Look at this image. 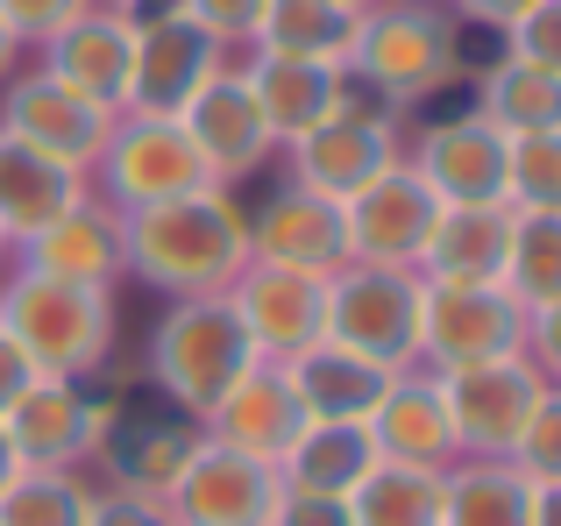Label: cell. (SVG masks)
<instances>
[{"instance_id": "1", "label": "cell", "mask_w": 561, "mask_h": 526, "mask_svg": "<svg viewBox=\"0 0 561 526\" xmlns=\"http://www.w3.org/2000/svg\"><path fill=\"white\" fill-rule=\"evenodd\" d=\"M249 271V207L234 185H199L164 207L122 214V277L157 299H220Z\"/></svg>"}, {"instance_id": "2", "label": "cell", "mask_w": 561, "mask_h": 526, "mask_svg": "<svg viewBox=\"0 0 561 526\" xmlns=\"http://www.w3.org/2000/svg\"><path fill=\"white\" fill-rule=\"evenodd\" d=\"M0 328L36 363V377H100L122 342V306L107 285H65L28 263H8L0 271Z\"/></svg>"}, {"instance_id": "3", "label": "cell", "mask_w": 561, "mask_h": 526, "mask_svg": "<svg viewBox=\"0 0 561 526\" xmlns=\"http://www.w3.org/2000/svg\"><path fill=\"white\" fill-rule=\"evenodd\" d=\"M348 85L383 107H426L462 85V22L440 0H370L348 50Z\"/></svg>"}, {"instance_id": "4", "label": "cell", "mask_w": 561, "mask_h": 526, "mask_svg": "<svg viewBox=\"0 0 561 526\" xmlns=\"http://www.w3.org/2000/svg\"><path fill=\"white\" fill-rule=\"evenodd\" d=\"M256 363L263 356H256V342H249L242 313H234L228 291H220V299H171L164 313H157L150 363H142V370H150L157 399H171V413L206 420Z\"/></svg>"}, {"instance_id": "5", "label": "cell", "mask_w": 561, "mask_h": 526, "mask_svg": "<svg viewBox=\"0 0 561 526\" xmlns=\"http://www.w3.org/2000/svg\"><path fill=\"white\" fill-rule=\"evenodd\" d=\"M420 313L426 277L412 263H342L328 277V342L377 370H420Z\"/></svg>"}, {"instance_id": "6", "label": "cell", "mask_w": 561, "mask_h": 526, "mask_svg": "<svg viewBox=\"0 0 561 526\" xmlns=\"http://www.w3.org/2000/svg\"><path fill=\"white\" fill-rule=\"evenodd\" d=\"M114 405H122V377H107L100 391L93 377H36L0 420L14 434L22 470H85L107 448Z\"/></svg>"}, {"instance_id": "7", "label": "cell", "mask_w": 561, "mask_h": 526, "mask_svg": "<svg viewBox=\"0 0 561 526\" xmlns=\"http://www.w3.org/2000/svg\"><path fill=\"white\" fill-rule=\"evenodd\" d=\"M277 157H285L291 185H306V193H320V199H348V193H363L383 164L405 157V128H398V107H383V100L348 85L342 114H328L320 128H306V136L285 142Z\"/></svg>"}, {"instance_id": "8", "label": "cell", "mask_w": 561, "mask_h": 526, "mask_svg": "<svg viewBox=\"0 0 561 526\" xmlns=\"http://www.w3.org/2000/svg\"><path fill=\"white\" fill-rule=\"evenodd\" d=\"M100 199L114 214H136V207H164V199H185L199 185H214L206 157L192 150V136L164 114H114V136L93 164Z\"/></svg>"}, {"instance_id": "9", "label": "cell", "mask_w": 561, "mask_h": 526, "mask_svg": "<svg viewBox=\"0 0 561 526\" xmlns=\"http://www.w3.org/2000/svg\"><path fill=\"white\" fill-rule=\"evenodd\" d=\"M526 356V306L505 285H426L420 370H469V363Z\"/></svg>"}, {"instance_id": "10", "label": "cell", "mask_w": 561, "mask_h": 526, "mask_svg": "<svg viewBox=\"0 0 561 526\" xmlns=\"http://www.w3.org/2000/svg\"><path fill=\"white\" fill-rule=\"evenodd\" d=\"M405 164L434 185L440 207H505V164H512V136L491 114L462 107L426 122L405 142Z\"/></svg>"}, {"instance_id": "11", "label": "cell", "mask_w": 561, "mask_h": 526, "mask_svg": "<svg viewBox=\"0 0 561 526\" xmlns=\"http://www.w3.org/2000/svg\"><path fill=\"white\" fill-rule=\"evenodd\" d=\"M0 136H14V142H28V150H43V157H57V164L93 179L100 150L114 136V114L93 107L85 93H71V85H57L43 65H28L0 85Z\"/></svg>"}, {"instance_id": "12", "label": "cell", "mask_w": 561, "mask_h": 526, "mask_svg": "<svg viewBox=\"0 0 561 526\" xmlns=\"http://www.w3.org/2000/svg\"><path fill=\"white\" fill-rule=\"evenodd\" d=\"M179 128L192 136V150L206 157L214 185H242V179H256V171L277 157V136H271V122H263L256 93H249L242 57H228V65L185 100Z\"/></svg>"}, {"instance_id": "13", "label": "cell", "mask_w": 561, "mask_h": 526, "mask_svg": "<svg viewBox=\"0 0 561 526\" xmlns=\"http://www.w3.org/2000/svg\"><path fill=\"white\" fill-rule=\"evenodd\" d=\"M220 65H228V50H220L192 14H179V8L136 14V79H128V114H164V122H179L185 100L199 93Z\"/></svg>"}, {"instance_id": "14", "label": "cell", "mask_w": 561, "mask_h": 526, "mask_svg": "<svg viewBox=\"0 0 561 526\" xmlns=\"http://www.w3.org/2000/svg\"><path fill=\"white\" fill-rule=\"evenodd\" d=\"M277 499H285V477L277 462H256L242 448H220L199 434L185 477L171 484V519L179 526H271Z\"/></svg>"}, {"instance_id": "15", "label": "cell", "mask_w": 561, "mask_h": 526, "mask_svg": "<svg viewBox=\"0 0 561 526\" xmlns=\"http://www.w3.org/2000/svg\"><path fill=\"white\" fill-rule=\"evenodd\" d=\"M540 385H548V377H540L526 356L469 363V370H440V391H448L455 434H462V456H477V462H512V442L526 434V413H534Z\"/></svg>"}, {"instance_id": "16", "label": "cell", "mask_w": 561, "mask_h": 526, "mask_svg": "<svg viewBox=\"0 0 561 526\" xmlns=\"http://www.w3.org/2000/svg\"><path fill=\"white\" fill-rule=\"evenodd\" d=\"M228 306L242 313L249 342H256L263 363H291L313 342H328V277L285 271V263H256L228 285Z\"/></svg>"}, {"instance_id": "17", "label": "cell", "mask_w": 561, "mask_h": 526, "mask_svg": "<svg viewBox=\"0 0 561 526\" xmlns=\"http://www.w3.org/2000/svg\"><path fill=\"white\" fill-rule=\"evenodd\" d=\"M36 65L50 71L57 85L85 93L93 107L128 114V79H136V14L122 8H85L57 28L50 43H36Z\"/></svg>"}, {"instance_id": "18", "label": "cell", "mask_w": 561, "mask_h": 526, "mask_svg": "<svg viewBox=\"0 0 561 526\" xmlns=\"http://www.w3.org/2000/svg\"><path fill=\"white\" fill-rule=\"evenodd\" d=\"M192 448H199V420L142 405V391L122 377V405H114L107 448H100V470H107V484H114V491H142V499H171V484L185 477Z\"/></svg>"}, {"instance_id": "19", "label": "cell", "mask_w": 561, "mask_h": 526, "mask_svg": "<svg viewBox=\"0 0 561 526\" xmlns=\"http://www.w3.org/2000/svg\"><path fill=\"white\" fill-rule=\"evenodd\" d=\"M434 214H440L434 185L398 157V164H383L363 193L342 199L348 256L356 263H420V242H426V228H434Z\"/></svg>"}, {"instance_id": "20", "label": "cell", "mask_w": 561, "mask_h": 526, "mask_svg": "<svg viewBox=\"0 0 561 526\" xmlns=\"http://www.w3.org/2000/svg\"><path fill=\"white\" fill-rule=\"evenodd\" d=\"M249 256L256 263H285V271L306 277H334L348 256V221H342V199H320L306 185H277L256 214H249Z\"/></svg>"}, {"instance_id": "21", "label": "cell", "mask_w": 561, "mask_h": 526, "mask_svg": "<svg viewBox=\"0 0 561 526\" xmlns=\"http://www.w3.org/2000/svg\"><path fill=\"white\" fill-rule=\"evenodd\" d=\"M363 427L377 442V462H405V470H455L462 462V434H455L448 391L434 370H398Z\"/></svg>"}, {"instance_id": "22", "label": "cell", "mask_w": 561, "mask_h": 526, "mask_svg": "<svg viewBox=\"0 0 561 526\" xmlns=\"http://www.w3.org/2000/svg\"><path fill=\"white\" fill-rule=\"evenodd\" d=\"M299 427H306V405H299V391H291L285 363H256V370L199 420L206 442L242 448V456H256V462H285V448L299 442Z\"/></svg>"}, {"instance_id": "23", "label": "cell", "mask_w": 561, "mask_h": 526, "mask_svg": "<svg viewBox=\"0 0 561 526\" xmlns=\"http://www.w3.org/2000/svg\"><path fill=\"white\" fill-rule=\"evenodd\" d=\"M85 199H93V179H85V171H71V164H57V157L28 150V142L0 136V236H8V250L36 242L43 228L65 221Z\"/></svg>"}, {"instance_id": "24", "label": "cell", "mask_w": 561, "mask_h": 526, "mask_svg": "<svg viewBox=\"0 0 561 526\" xmlns=\"http://www.w3.org/2000/svg\"><path fill=\"white\" fill-rule=\"evenodd\" d=\"M512 207H440L412 271L426 285H505Z\"/></svg>"}, {"instance_id": "25", "label": "cell", "mask_w": 561, "mask_h": 526, "mask_svg": "<svg viewBox=\"0 0 561 526\" xmlns=\"http://www.w3.org/2000/svg\"><path fill=\"white\" fill-rule=\"evenodd\" d=\"M14 263H28V271L43 277H65V285H122V214L107 207V199H85V207H71L65 221H50L36 242H22Z\"/></svg>"}, {"instance_id": "26", "label": "cell", "mask_w": 561, "mask_h": 526, "mask_svg": "<svg viewBox=\"0 0 561 526\" xmlns=\"http://www.w3.org/2000/svg\"><path fill=\"white\" fill-rule=\"evenodd\" d=\"M242 71H249V93H256L277 150L299 142L306 128H320L328 114H342V100H348V71H334V65H299V57H256L249 50Z\"/></svg>"}, {"instance_id": "27", "label": "cell", "mask_w": 561, "mask_h": 526, "mask_svg": "<svg viewBox=\"0 0 561 526\" xmlns=\"http://www.w3.org/2000/svg\"><path fill=\"white\" fill-rule=\"evenodd\" d=\"M356 28H363V8H348V0H263L249 50H256V57H299V65L348 71Z\"/></svg>"}, {"instance_id": "28", "label": "cell", "mask_w": 561, "mask_h": 526, "mask_svg": "<svg viewBox=\"0 0 561 526\" xmlns=\"http://www.w3.org/2000/svg\"><path fill=\"white\" fill-rule=\"evenodd\" d=\"M370 470H377V442L363 420H306L299 442L277 462L285 491H320V499H348Z\"/></svg>"}, {"instance_id": "29", "label": "cell", "mask_w": 561, "mask_h": 526, "mask_svg": "<svg viewBox=\"0 0 561 526\" xmlns=\"http://www.w3.org/2000/svg\"><path fill=\"white\" fill-rule=\"evenodd\" d=\"M285 377H291V391H299L306 420H370L377 399L391 391V370L348 356L342 342H313L306 356L285 363Z\"/></svg>"}, {"instance_id": "30", "label": "cell", "mask_w": 561, "mask_h": 526, "mask_svg": "<svg viewBox=\"0 0 561 526\" xmlns=\"http://www.w3.org/2000/svg\"><path fill=\"white\" fill-rule=\"evenodd\" d=\"M469 85H477V100H469V107L491 114L505 136H540V128H561V71H548V65H526V57H505V50H497Z\"/></svg>"}, {"instance_id": "31", "label": "cell", "mask_w": 561, "mask_h": 526, "mask_svg": "<svg viewBox=\"0 0 561 526\" xmlns=\"http://www.w3.org/2000/svg\"><path fill=\"white\" fill-rule=\"evenodd\" d=\"M348 513H356V526H440V513H448V470L377 462L348 491Z\"/></svg>"}, {"instance_id": "32", "label": "cell", "mask_w": 561, "mask_h": 526, "mask_svg": "<svg viewBox=\"0 0 561 526\" xmlns=\"http://www.w3.org/2000/svg\"><path fill=\"white\" fill-rule=\"evenodd\" d=\"M526 519H534V484L512 462L462 456L448 470V513H440V526H526Z\"/></svg>"}, {"instance_id": "33", "label": "cell", "mask_w": 561, "mask_h": 526, "mask_svg": "<svg viewBox=\"0 0 561 526\" xmlns=\"http://www.w3.org/2000/svg\"><path fill=\"white\" fill-rule=\"evenodd\" d=\"M505 291L540 313L561 299V214H519L512 207V256H505Z\"/></svg>"}, {"instance_id": "34", "label": "cell", "mask_w": 561, "mask_h": 526, "mask_svg": "<svg viewBox=\"0 0 561 526\" xmlns=\"http://www.w3.org/2000/svg\"><path fill=\"white\" fill-rule=\"evenodd\" d=\"M93 491L85 470H22L0 491V526H85Z\"/></svg>"}, {"instance_id": "35", "label": "cell", "mask_w": 561, "mask_h": 526, "mask_svg": "<svg viewBox=\"0 0 561 526\" xmlns=\"http://www.w3.org/2000/svg\"><path fill=\"white\" fill-rule=\"evenodd\" d=\"M505 207H519V214H561V128H540V136H512Z\"/></svg>"}, {"instance_id": "36", "label": "cell", "mask_w": 561, "mask_h": 526, "mask_svg": "<svg viewBox=\"0 0 561 526\" xmlns=\"http://www.w3.org/2000/svg\"><path fill=\"white\" fill-rule=\"evenodd\" d=\"M512 470L526 484H561V385H540L534 413H526V434L512 442Z\"/></svg>"}, {"instance_id": "37", "label": "cell", "mask_w": 561, "mask_h": 526, "mask_svg": "<svg viewBox=\"0 0 561 526\" xmlns=\"http://www.w3.org/2000/svg\"><path fill=\"white\" fill-rule=\"evenodd\" d=\"M497 36H505V57L561 71V0H534V8H526L519 22H505Z\"/></svg>"}, {"instance_id": "38", "label": "cell", "mask_w": 561, "mask_h": 526, "mask_svg": "<svg viewBox=\"0 0 561 526\" xmlns=\"http://www.w3.org/2000/svg\"><path fill=\"white\" fill-rule=\"evenodd\" d=\"M179 14H192V22L206 28V36L220 43V50H249V36H256V14H263V0H171Z\"/></svg>"}, {"instance_id": "39", "label": "cell", "mask_w": 561, "mask_h": 526, "mask_svg": "<svg viewBox=\"0 0 561 526\" xmlns=\"http://www.w3.org/2000/svg\"><path fill=\"white\" fill-rule=\"evenodd\" d=\"M93 0H0V14H8V28L36 50V43H50L57 28L71 22V14H85Z\"/></svg>"}, {"instance_id": "40", "label": "cell", "mask_w": 561, "mask_h": 526, "mask_svg": "<svg viewBox=\"0 0 561 526\" xmlns=\"http://www.w3.org/2000/svg\"><path fill=\"white\" fill-rule=\"evenodd\" d=\"M85 526H179L171 519L164 499H142V491H93V513H85Z\"/></svg>"}, {"instance_id": "41", "label": "cell", "mask_w": 561, "mask_h": 526, "mask_svg": "<svg viewBox=\"0 0 561 526\" xmlns=\"http://www.w3.org/2000/svg\"><path fill=\"white\" fill-rule=\"evenodd\" d=\"M271 526H356V513H348V499H320V491H285L277 499Z\"/></svg>"}, {"instance_id": "42", "label": "cell", "mask_w": 561, "mask_h": 526, "mask_svg": "<svg viewBox=\"0 0 561 526\" xmlns=\"http://www.w3.org/2000/svg\"><path fill=\"white\" fill-rule=\"evenodd\" d=\"M526 363H534L548 385H561V299L526 313Z\"/></svg>"}, {"instance_id": "43", "label": "cell", "mask_w": 561, "mask_h": 526, "mask_svg": "<svg viewBox=\"0 0 561 526\" xmlns=\"http://www.w3.org/2000/svg\"><path fill=\"white\" fill-rule=\"evenodd\" d=\"M440 8H448L462 28H505V22H519L534 0H440Z\"/></svg>"}, {"instance_id": "44", "label": "cell", "mask_w": 561, "mask_h": 526, "mask_svg": "<svg viewBox=\"0 0 561 526\" xmlns=\"http://www.w3.org/2000/svg\"><path fill=\"white\" fill-rule=\"evenodd\" d=\"M28 385H36V363H28L22 356V348H14V334L8 328H0V413H8V405L14 399H22V391Z\"/></svg>"}, {"instance_id": "45", "label": "cell", "mask_w": 561, "mask_h": 526, "mask_svg": "<svg viewBox=\"0 0 561 526\" xmlns=\"http://www.w3.org/2000/svg\"><path fill=\"white\" fill-rule=\"evenodd\" d=\"M22 57H28V43L14 36V28H8V14H0V85H8L14 71H22Z\"/></svg>"}, {"instance_id": "46", "label": "cell", "mask_w": 561, "mask_h": 526, "mask_svg": "<svg viewBox=\"0 0 561 526\" xmlns=\"http://www.w3.org/2000/svg\"><path fill=\"white\" fill-rule=\"evenodd\" d=\"M526 526H561V484H534V519Z\"/></svg>"}, {"instance_id": "47", "label": "cell", "mask_w": 561, "mask_h": 526, "mask_svg": "<svg viewBox=\"0 0 561 526\" xmlns=\"http://www.w3.org/2000/svg\"><path fill=\"white\" fill-rule=\"evenodd\" d=\"M22 477V456H14V434H8V420H0V491Z\"/></svg>"}, {"instance_id": "48", "label": "cell", "mask_w": 561, "mask_h": 526, "mask_svg": "<svg viewBox=\"0 0 561 526\" xmlns=\"http://www.w3.org/2000/svg\"><path fill=\"white\" fill-rule=\"evenodd\" d=\"M100 8H122V14H150V8H171V0H100Z\"/></svg>"}, {"instance_id": "49", "label": "cell", "mask_w": 561, "mask_h": 526, "mask_svg": "<svg viewBox=\"0 0 561 526\" xmlns=\"http://www.w3.org/2000/svg\"><path fill=\"white\" fill-rule=\"evenodd\" d=\"M8 263H14V250H8V236H0V271H8Z\"/></svg>"}, {"instance_id": "50", "label": "cell", "mask_w": 561, "mask_h": 526, "mask_svg": "<svg viewBox=\"0 0 561 526\" xmlns=\"http://www.w3.org/2000/svg\"><path fill=\"white\" fill-rule=\"evenodd\" d=\"M348 8H370V0H348Z\"/></svg>"}]
</instances>
